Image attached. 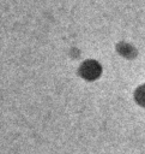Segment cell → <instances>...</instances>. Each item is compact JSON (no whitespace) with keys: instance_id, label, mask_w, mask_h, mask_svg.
Returning a JSON list of instances; mask_svg holds the SVG:
<instances>
[{"instance_id":"obj_1","label":"cell","mask_w":145,"mask_h":154,"mask_svg":"<svg viewBox=\"0 0 145 154\" xmlns=\"http://www.w3.org/2000/svg\"><path fill=\"white\" fill-rule=\"evenodd\" d=\"M99 72L98 66L95 63H86L83 66V75H85L87 78H95Z\"/></svg>"},{"instance_id":"obj_2","label":"cell","mask_w":145,"mask_h":154,"mask_svg":"<svg viewBox=\"0 0 145 154\" xmlns=\"http://www.w3.org/2000/svg\"><path fill=\"white\" fill-rule=\"evenodd\" d=\"M137 100L141 105L145 106V85H143V87H140L138 89V91H137Z\"/></svg>"}]
</instances>
